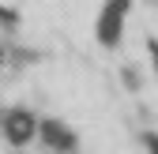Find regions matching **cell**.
<instances>
[{
	"mask_svg": "<svg viewBox=\"0 0 158 154\" xmlns=\"http://www.w3.org/2000/svg\"><path fill=\"white\" fill-rule=\"evenodd\" d=\"M34 132H38V124H34V117H30L27 109H11L8 117H4V136H8L11 147L30 143V139H34Z\"/></svg>",
	"mask_w": 158,
	"mask_h": 154,
	"instance_id": "1",
	"label": "cell"
},
{
	"mask_svg": "<svg viewBox=\"0 0 158 154\" xmlns=\"http://www.w3.org/2000/svg\"><path fill=\"white\" fill-rule=\"evenodd\" d=\"M42 136H45V143H49V147L64 150V154H72V150H75V136H72L64 124H56V120H45V124H42Z\"/></svg>",
	"mask_w": 158,
	"mask_h": 154,
	"instance_id": "2",
	"label": "cell"
},
{
	"mask_svg": "<svg viewBox=\"0 0 158 154\" xmlns=\"http://www.w3.org/2000/svg\"><path fill=\"white\" fill-rule=\"evenodd\" d=\"M143 143H147V150H151V154H158V136H143Z\"/></svg>",
	"mask_w": 158,
	"mask_h": 154,
	"instance_id": "3",
	"label": "cell"
}]
</instances>
